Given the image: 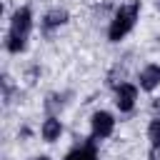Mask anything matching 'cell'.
<instances>
[{
	"label": "cell",
	"instance_id": "obj_1",
	"mask_svg": "<svg viewBox=\"0 0 160 160\" xmlns=\"http://www.w3.org/2000/svg\"><path fill=\"white\" fill-rule=\"evenodd\" d=\"M30 25H32L30 10H28V8L15 10V15H12V20H10V35H8V50H10V52H20V50L25 48Z\"/></svg>",
	"mask_w": 160,
	"mask_h": 160
},
{
	"label": "cell",
	"instance_id": "obj_2",
	"mask_svg": "<svg viewBox=\"0 0 160 160\" xmlns=\"http://www.w3.org/2000/svg\"><path fill=\"white\" fill-rule=\"evenodd\" d=\"M138 10H140V2H130V5H122V8L115 12V18H112V22H110V30H108V35H110L112 42H118L120 38H125V35L132 30L135 18H138Z\"/></svg>",
	"mask_w": 160,
	"mask_h": 160
},
{
	"label": "cell",
	"instance_id": "obj_3",
	"mask_svg": "<svg viewBox=\"0 0 160 160\" xmlns=\"http://www.w3.org/2000/svg\"><path fill=\"white\" fill-rule=\"evenodd\" d=\"M135 98H138V90H135V85H128V82L118 85V90H115V105H118L122 112L132 110V105H135Z\"/></svg>",
	"mask_w": 160,
	"mask_h": 160
},
{
	"label": "cell",
	"instance_id": "obj_4",
	"mask_svg": "<svg viewBox=\"0 0 160 160\" xmlns=\"http://www.w3.org/2000/svg\"><path fill=\"white\" fill-rule=\"evenodd\" d=\"M112 128H115V120H112L110 112L100 110V112L92 115V135H95V138H108V135L112 132Z\"/></svg>",
	"mask_w": 160,
	"mask_h": 160
},
{
	"label": "cell",
	"instance_id": "obj_5",
	"mask_svg": "<svg viewBox=\"0 0 160 160\" xmlns=\"http://www.w3.org/2000/svg\"><path fill=\"white\" fill-rule=\"evenodd\" d=\"M160 85V68L158 65H148L140 72V88L142 90H155Z\"/></svg>",
	"mask_w": 160,
	"mask_h": 160
},
{
	"label": "cell",
	"instance_id": "obj_6",
	"mask_svg": "<svg viewBox=\"0 0 160 160\" xmlns=\"http://www.w3.org/2000/svg\"><path fill=\"white\" fill-rule=\"evenodd\" d=\"M65 22H68V12L65 10H50L45 15V20H42V28L45 30H52V28H60Z\"/></svg>",
	"mask_w": 160,
	"mask_h": 160
},
{
	"label": "cell",
	"instance_id": "obj_7",
	"mask_svg": "<svg viewBox=\"0 0 160 160\" xmlns=\"http://www.w3.org/2000/svg\"><path fill=\"white\" fill-rule=\"evenodd\" d=\"M60 132H62V125H60V120H55V118H48L45 122H42V138L45 140H58L60 138Z\"/></svg>",
	"mask_w": 160,
	"mask_h": 160
},
{
	"label": "cell",
	"instance_id": "obj_8",
	"mask_svg": "<svg viewBox=\"0 0 160 160\" xmlns=\"http://www.w3.org/2000/svg\"><path fill=\"white\" fill-rule=\"evenodd\" d=\"M65 160H95V148L92 145H85V148H78L72 150Z\"/></svg>",
	"mask_w": 160,
	"mask_h": 160
},
{
	"label": "cell",
	"instance_id": "obj_9",
	"mask_svg": "<svg viewBox=\"0 0 160 160\" xmlns=\"http://www.w3.org/2000/svg\"><path fill=\"white\" fill-rule=\"evenodd\" d=\"M148 135H150V142H152V145H160V118L150 122V128H148Z\"/></svg>",
	"mask_w": 160,
	"mask_h": 160
},
{
	"label": "cell",
	"instance_id": "obj_10",
	"mask_svg": "<svg viewBox=\"0 0 160 160\" xmlns=\"http://www.w3.org/2000/svg\"><path fill=\"white\" fill-rule=\"evenodd\" d=\"M35 160H50V158H35Z\"/></svg>",
	"mask_w": 160,
	"mask_h": 160
}]
</instances>
